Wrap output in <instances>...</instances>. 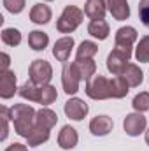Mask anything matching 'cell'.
Returning a JSON list of instances; mask_svg holds the SVG:
<instances>
[{
	"instance_id": "cell-1",
	"label": "cell",
	"mask_w": 149,
	"mask_h": 151,
	"mask_svg": "<svg viewBox=\"0 0 149 151\" xmlns=\"http://www.w3.org/2000/svg\"><path fill=\"white\" fill-rule=\"evenodd\" d=\"M35 116L37 111L28 106V104H14L11 107V119L14 123V132L19 137H28V134L32 132L34 125H35Z\"/></svg>"
},
{
	"instance_id": "cell-2",
	"label": "cell",
	"mask_w": 149,
	"mask_h": 151,
	"mask_svg": "<svg viewBox=\"0 0 149 151\" xmlns=\"http://www.w3.org/2000/svg\"><path fill=\"white\" fill-rule=\"evenodd\" d=\"M19 97L30 102H37L42 107H47L49 104H53L58 99V91L53 84H46V86H37L32 81H27L21 88H19Z\"/></svg>"
},
{
	"instance_id": "cell-3",
	"label": "cell",
	"mask_w": 149,
	"mask_h": 151,
	"mask_svg": "<svg viewBox=\"0 0 149 151\" xmlns=\"http://www.w3.org/2000/svg\"><path fill=\"white\" fill-rule=\"evenodd\" d=\"M82 19H84V11H81L77 5H67L56 21V28L60 34H72L82 23Z\"/></svg>"
},
{
	"instance_id": "cell-4",
	"label": "cell",
	"mask_w": 149,
	"mask_h": 151,
	"mask_svg": "<svg viewBox=\"0 0 149 151\" xmlns=\"http://www.w3.org/2000/svg\"><path fill=\"white\" fill-rule=\"evenodd\" d=\"M86 95L93 100H105L111 99V79L105 76H93L86 81Z\"/></svg>"
},
{
	"instance_id": "cell-5",
	"label": "cell",
	"mask_w": 149,
	"mask_h": 151,
	"mask_svg": "<svg viewBox=\"0 0 149 151\" xmlns=\"http://www.w3.org/2000/svg\"><path fill=\"white\" fill-rule=\"evenodd\" d=\"M137 37H139V34H137V30L133 27H121V28H117L116 37H114V42H116L114 49H117L125 56L132 58V47H133Z\"/></svg>"
},
{
	"instance_id": "cell-6",
	"label": "cell",
	"mask_w": 149,
	"mask_h": 151,
	"mask_svg": "<svg viewBox=\"0 0 149 151\" xmlns=\"http://www.w3.org/2000/svg\"><path fill=\"white\" fill-rule=\"evenodd\" d=\"M28 74H30V81L34 84L46 86V84H49V81L53 77V67L47 60H34L30 63Z\"/></svg>"
},
{
	"instance_id": "cell-7",
	"label": "cell",
	"mask_w": 149,
	"mask_h": 151,
	"mask_svg": "<svg viewBox=\"0 0 149 151\" xmlns=\"http://www.w3.org/2000/svg\"><path fill=\"white\" fill-rule=\"evenodd\" d=\"M79 83H81V76L77 72V67L75 63H69L65 62L63 63V69H62V84H63V91L67 95H75L79 91Z\"/></svg>"
},
{
	"instance_id": "cell-8",
	"label": "cell",
	"mask_w": 149,
	"mask_h": 151,
	"mask_svg": "<svg viewBox=\"0 0 149 151\" xmlns=\"http://www.w3.org/2000/svg\"><path fill=\"white\" fill-rule=\"evenodd\" d=\"M146 127H148V119H146V116L142 113H130L125 116V119H123V128H125V132L130 135V137H137V135H140L144 130H146Z\"/></svg>"
},
{
	"instance_id": "cell-9",
	"label": "cell",
	"mask_w": 149,
	"mask_h": 151,
	"mask_svg": "<svg viewBox=\"0 0 149 151\" xmlns=\"http://www.w3.org/2000/svg\"><path fill=\"white\" fill-rule=\"evenodd\" d=\"M63 111L67 114V118H70V119H74V121H81L82 118H86L90 107H88V104H86L82 99L72 97V99H69V100L65 102Z\"/></svg>"
},
{
	"instance_id": "cell-10",
	"label": "cell",
	"mask_w": 149,
	"mask_h": 151,
	"mask_svg": "<svg viewBox=\"0 0 149 151\" xmlns=\"http://www.w3.org/2000/svg\"><path fill=\"white\" fill-rule=\"evenodd\" d=\"M74 37H70V35H65V37L58 39L56 42H54V46H53V56L58 60V62H62V63H65V62H69V58H70V53H72V49H74Z\"/></svg>"
},
{
	"instance_id": "cell-11",
	"label": "cell",
	"mask_w": 149,
	"mask_h": 151,
	"mask_svg": "<svg viewBox=\"0 0 149 151\" xmlns=\"http://www.w3.org/2000/svg\"><path fill=\"white\" fill-rule=\"evenodd\" d=\"M128 62H130L128 56H125V55H123L121 51H117V49H112L111 53L107 55V62H105V65H107V70H109L111 74L121 76L123 72H125Z\"/></svg>"
},
{
	"instance_id": "cell-12",
	"label": "cell",
	"mask_w": 149,
	"mask_h": 151,
	"mask_svg": "<svg viewBox=\"0 0 149 151\" xmlns=\"http://www.w3.org/2000/svg\"><path fill=\"white\" fill-rule=\"evenodd\" d=\"M19 88L16 86V74L12 70H4L0 72V97L4 100H9L14 97V93Z\"/></svg>"
},
{
	"instance_id": "cell-13",
	"label": "cell",
	"mask_w": 149,
	"mask_h": 151,
	"mask_svg": "<svg viewBox=\"0 0 149 151\" xmlns=\"http://www.w3.org/2000/svg\"><path fill=\"white\" fill-rule=\"evenodd\" d=\"M112 127H114L112 118L105 116V114L95 116V118L90 121V132H91L93 135H98V137H104V135H107L109 132H112Z\"/></svg>"
},
{
	"instance_id": "cell-14",
	"label": "cell",
	"mask_w": 149,
	"mask_h": 151,
	"mask_svg": "<svg viewBox=\"0 0 149 151\" xmlns=\"http://www.w3.org/2000/svg\"><path fill=\"white\" fill-rule=\"evenodd\" d=\"M79 142V135H77V130L70 125H65L62 127L60 134H58V146L62 150H74Z\"/></svg>"
},
{
	"instance_id": "cell-15",
	"label": "cell",
	"mask_w": 149,
	"mask_h": 151,
	"mask_svg": "<svg viewBox=\"0 0 149 151\" xmlns=\"http://www.w3.org/2000/svg\"><path fill=\"white\" fill-rule=\"evenodd\" d=\"M107 11L112 14L116 21H125L130 18V5L128 0H105Z\"/></svg>"
},
{
	"instance_id": "cell-16",
	"label": "cell",
	"mask_w": 149,
	"mask_h": 151,
	"mask_svg": "<svg viewBox=\"0 0 149 151\" xmlns=\"http://www.w3.org/2000/svg\"><path fill=\"white\" fill-rule=\"evenodd\" d=\"M107 12L105 0H86L84 4V14L90 19H104Z\"/></svg>"
},
{
	"instance_id": "cell-17",
	"label": "cell",
	"mask_w": 149,
	"mask_h": 151,
	"mask_svg": "<svg viewBox=\"0 0 149 151\" xmlns=\"http://www.w3.org/2000/svg\"><path fill=\"white\" fill-rule=\"evenodd\" d=\"M51 16H53V11L46 4H35L30 9V19L35 25H46V23H49L51 21Z\"/></svg>"
},
{
	"instance_id": "cell-18",
	"label": "cell",
	"mask_w": 149,
	"mask_h": 151,
	"mask_svg": "<svg viewBox=\"0 0 149 151\" xmlns=\"http://www.w3.org/2000/svg\"><path fill=\"white\" fill-rule=\"evenodd\" d=\"M88 34L98 40H105L111 34V27L105 19H91L88 25Z\"/></svg>"
},
{
	"instance_id": "cell-19",
	"label": "cell",
	"mask_w": 149,
	"mask_h": 151,
	"mask_svg": "<svg viewBox=\"0 0 149 151\" xmlns=\"http://www.w3.org/2000/svg\"><path fill=\"white\" fill-rule=\"evenodd\" d=\"M49 135H51L49 128L40 127V125H34L32 132L27 137V142H28V146H40V144H44V142L49 141Z\"/></svg>"
},
{
	"instance_id": "cell-20",
	"label": "cell",
	"mask_w": 149,
	"mask_h": 151,
	"mask_svg": "<svg viewBox=\"0 0 149 151\" xmlns=\"http://www.w3.org/2000/svg\"><path fill=\"white\" fill-rule=\"evenodd\" d=\"M58 123V114L54 113L53 109L49 107H42L37 111V116H35V125H40V127H46L49 130H53V127Z\"/></svg>"
},
{
	"instance_id": "cell-21",
	"label": "cell",
	"mask_w": 149,
	"mask_h": 151,
	"mask_svg": "<svg viewBox=\"0 0 149 151\" xmlns=\"http://www.w3.org/2000/svg\"><path fill=\"white\" fill-rule=\"evenodd\" d=\"M130 91V84L123 76H114L111 79V99H123Z\"/></svg>"
},
{
	"instance_id": "cell-22",
	"label": "cell",
	"mask_w": 149,
	"mask_h": 151,
	"mask_svg": "<svg viewBox=\"0 0 149 151\" xmlns=\"http://www.w3.org/2000/svg\"><path fill=\"white\" fill-rule=\"evenodd\" d=\"M121 76L128 81L130 88H137V86H140L142 81H144V74H142L140 67L135 65V63H128L126 69H125V72H123Z\"/></svg>"
},
{
	"instance_id": "cell-23",
	"label": "cell",
	"mask_w": 149,
	"mask_h": 151,
	"mask_svg": "<svg viewBox=\"0 0 149 151\" xmlns=\"http://www.w3.org/2000/svg\"><path fill=\"white\" fill-rule=\"evenodd\" d=\"M98 53V46L93 40H82L75 51V60H90Z\"/></svg>"
},
{
	"instance_id": "cell-24",
	"label": "cell",
	"mask_w": 149,
	"mask_h": 151,
	"mask_svg": "<svg viewBox=\"0 0 149 151\" xmlns=\"http://www.w3.org/2000/svg\"><path fill=\"white\" fill-rule=\"evenodd\" d=\"M74 63L77 67V72L81 76V79H84V81L91 79L97 72V63H95L93 58H90V60H75Z\"/></svg>"
},
{
	"instance_id": "cell-25",
	"label": "cell",
	"mask_w": 149,
	"mask_h": 151,
	"mask_svg": "<svg viewBox=\"0 0 149 151\" xmlns=\"http://www.w3.org/2000/svg\"><path fill=\"white\" fill-rule=\"evenodd\" d=\"M49 44V37L46 32H40V30H34L30 32L28 35V46L34 49V51H44Z\"/></svg>"
},
{
	"instance_id": "cell-26",
	"label": "cell",
	"mask_w": 149,
	"mask_h": 151,
	"mask_svg": "<svg viewBox=\"0 0 149 151\" xmlns=\"http://www.w3.org/2000/svg\"><path fill=\"white\" fill-rule=\"evenodd\" d=\"M2 42L5 46H19L21 44V32L18 28H4L2 30Z\"/></svg>"
},
{
	"instance_id": "cell-27",
	"label": "cell",
	"mask_w": 149,
	"mask_h": 151,
	"mask_svg": "<svg viewBox=\"0 0 149 151\" xmlns=\"http://www.w3.org/2000/svg\"><path fill=\"white\" fill-rule=\"evenodd\" d=\"M135 58H137V62H140V63H148L149 62V35H144V37L137 42Z\"/></svg>"
},
{
	"instance_id": "cell-28",
	"label": "cell",
	"mask_w": 149,
	"mask_h": 151,
	"mask_svg": "<svg viewBox=\"0 0 149 151\" xmlns=\"http://www.w3.org/2000/svg\"><path fill=\"white\" fill-rule=\"evenodd\" d=\"M132 106H133V109L137 113H146V111H149V91L137 93L135 99H133V102H132Z\"/></svg>"
},
{
	"instance_id": "cell-29",
	"label": "cell",
	"mask_w": 149,
	"mask_h": 151,
	"mask_svg": "<svg viewBox=\"0 0 149 151\" xmlns=\"http://www.w3.org/2000/svg\"><path fill=\"white\" fill-rule=\"evenodd\" d=\"M0 118H2V135L0 141H5L9 135V119H11V109H7L5 106L0 107Z\"/></svg>"
},
{
	"instance_id": "cell-30",
	"label": "cell",
	"mask_w": 149,
	"mask_h": 151,
	"mask_svg": "<svg viewBox=\"0 0 149 151\" xmlns=\"http://www.w3.org/2000/svg\"><path fill=\"white\" fill-rule=\"evenodd\" d=\"M4 7L11 14H19L25 9V0H4Z\"/></svg>"
},
{
	"instance_id": "cell-31",
	"label": "cell",
	"mask_w": 149,
	"mask_h": 151,
	"mask_svg": "<svg viewBox=\"0 0 149 151\" xmlns=\"http://www.w3.org/2000/svg\"><path fill=\"white\" fill-rule=\"evenodd\" d=\"M139 18L149 28V0H140L139 2Z\"/></svg>"
},
{
	"instance_id": "cell-32",
	"label": "cell",
	"mask_w": 149,
	"mask_h": 151,
	"mask_svg": "<svg viewBox=\"0 0 149 151\" xmlns=\"http://www.w3.org/2000/svg\"><path fill=\"white\" fill-rule=\"evenodd\" d=\"M0 63H2V67H0V72H4V70H9V65H11V56L7 55V53H2L0 55Z\"/></svg>"
},
{
	"instance_id": "cell-33",
	"label": "cell",
	"mask_w": 149,
	"mask_h": 151,
	"mask_svg": "<svg viewBox=\"0 0 149 151\" xmlns=\"http://www.w3.org/2000/svg\"><path fill=\"white\" fill-rule=\"evenodd\" d=\"M4 151H28V146H25L21 142H12L11 146H7Z\"/></svg>"
},
{
	"instance_id": "cell-34",
	"label": "cell",
	"mask_w": 149,
	"mask_h": 151,
	"mask_svg": "<svg viewBox=\"0 0 149 151\" xmlns=\"http://www.w3.org/2000/svg\"><path fill=\"white\" fill-rule=\"evenodd\" d=\"M146 142H148V146H149V128L146 130Z\"/></svg>"
},
{
	"instance_id": "cell-35",
	"label": "cell",
	"mask_w": 149,
	"mask_h": 151,
	"mask_svg": "<svg viewBox=\"0 0 149 151\" xmlns=\"http://www.w3.org/2000/svg\"><path fill=\"white\" fill-rule=\"evenodd\" d=\"M46 2H53V0H46Z\"/></svg>"
}]
</instances>
